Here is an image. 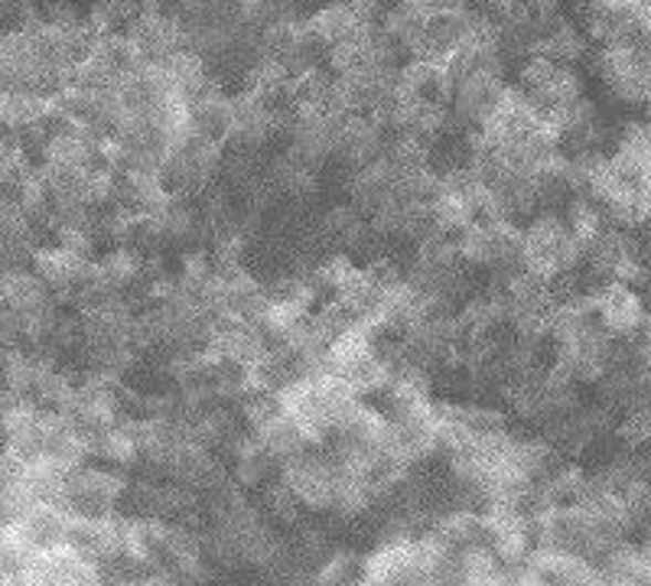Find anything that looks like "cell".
Segmentation results:
<instances>
[{
	"instance_id": "cell-1",
	"label": "cell",
	"mask_w": 651,
	"mask_h": 586,
	"mask_svg": "<svg viewBox=\"0 0 651 586\" xmlns=\"http://www.w3.org/2000/svg\"><path fill=\"white\" fill-rule=\"evenodd\" d=\"M358 405H361V398L356 391L329 372L309 375L284 391V408L313 437L316 447L329 443Z\"/></svg>"
},
{
	"instance_id": "cell-2",
	"label": "cell",
	"mask_w": 651,
	"mask_h": 586,
	"mask_svg": "<svg viewBox=\"0 0 651 586\" xmlns=\"http://www.w3.org/2000/svg\"><path fill=\"white\" fill-rule=\"evenodd\" d=\"M525 264L534 274L564 281L587 264V244L564 212H537L522 226Z\"/></svg>"
},
{
	"instance_id": "cell-3",
	"label": "cell",
	"mask_w": 651,
	"mask_h": 586,
	"mask_svg": "<svg viewBox=\"0 0 651 586\" xmlns=\"http://www.w3.org/2000/svg\"><path fill=\"white\" fill-rule=\"evenodd\" d=\"M596 316H599V323L612 336L626 339V336L639 333V326L649 316V306H645L642 293L636 291V287L612 281V284H602L596 291Z\"/></svg>"
},
{
	"instance_id": "cell-4",
	"label": "cell",
	"mask_w": 651,
	"mask_h": 586,
	"mask_svg": "<svg viewBox=\"0 0 651 586\" xmlns=\"http://www.w3.org/2000/svg\"><path fill=\"white\" fill-rule=\"evenodd\" d=\"M189 130L219 147H229L235 130V98L212 82L202 95L189 102Z\"/></svg>"
},
{
	"instance_id": "cell-5",
	"label": "cell",
	"mask_w": 651,
	"mask_h": 586,
	"mask_svg": "<svg viewBox=\"0 0 651 586\" xmlns=\"http://www.w3.org/2000/svg\"><path fill=\"white\" fill-rule=\"evenodd\" d=\"M306 27H309L313 43H316L323 53H329L333 46H339V43H346V40L356 36L361 20H356V13L349 10L346 0H333V3H323L319 10H313V13L306 17Z\"/></svg>"
},
{
	"instance_id": "cell-6",
	"label": "cell",
	"mask_w": 651,
	"mask_h": 586,
	"mask_svg": "<svg viewBox=\"0 0 651 586\" xmlns=\"http://www.w3.org/2000/svg\"><path fill=\"white\" fill-rule=\"evenodd\" d=\"M534 53H537V56L554 59L557 65L574 69L577 62L590 59V36H587V30H584L580 23H574V20L567 17V20H560L557 27H550V30L540 33Z\"/></svg>"
},
{
	"instance_id": "cell-7",
	"label": "cell",
	"mask_w": 651,
	"mask_h": 586,
	"mask_svg": "<svg viewBox=\"0 0 651 586\" xmlns=\"http://www.w3.org/2000/svg\"><path fill=\"white\" fill-rule=\"evenodd\" d=\"M427 23H430V10L420 3V0H395L385 17H381V30L411 56L423 33H427Z\"/></svg>"
},
{
	"instance_id": "cell-8",
	"label": "cell",
	"mask_w": 651,
	"mask_h": 586,
	"mask_svg": "<svg viewBox=\"0 0 651 586\" xmlns=\"http://www.w3.org/2000/svg\"><path fill=\"white\" fill-rule=\"evenodd\" d=\"M349 3V10L356 13V20L361 23H381V17H385V0H346Z\"/></svg>"
}]
</instances>
